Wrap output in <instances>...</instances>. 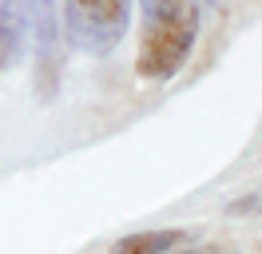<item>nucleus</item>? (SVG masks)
Returning a JSON list of instances; mask_svg holds the SVG:
<instances>
[{
	"mask_svg": "<svg viewBox=\"0 0 262 254\" xmlns=\"http://www.w3.org/2000/svg\"><path fill=\"white\" fill-rule=\"evenodd\" d=\"M199 40L195 0H151L143 4V36L135 52V72L143 79H171Z\"/></svg>",
	"mask_w": 262,
	"mask_h": 254,
	"instance_id": "obj_1",
	"label": "nucleus"
},
{
	"mask_svg": "<svg viewBox=\"0 0 262 254\" xmlns=\"http://www.w3.org/2000/svg\"><path fill=\"white\" fill-rule=\"evenodd\" d=\"M64 36L88 56H107L131 20V0H64Z\"/></svg>",
	"mask_w": 262,
	"mask_h": 254,
	"instance_id": "obj_2",
	"label": "nucleus"
},
{
	"mask_svg": "<svg viewBox=\"0 0 262 254\" xmlns=\"http://www.w3.org/2000/svg\"><path fill=\"white\" fill-rule=\"evenodd\" d=\"M0 12L20 32V40H28L36 48V56L48 60V72H52V56L60 52V32H64L56 0H0Z\"/></svg>",
	"mask_w": 262,
	"mask_h": 254,
	"instance_id": "obj_3",
	"label": "nucleus"
},
{
	"mask_svg": "<svg viewBox=\"0 0 262 254\" xmlns=\"http://www.w3.org/2000/svg\"><path fill=\"white\" fill-rule=\"evenodd\" d=\"M183 242H187L183 230H139L119 238L112 254H171V246H183Z\"/></svg>",
	"mask_w": 262,
	"mask_h": 254,
	"instance_id": "obj_4",
	"label": "nucleus"
},
{
	"mask_svg": "<svg viewBox=\"0 0 262 254\" xmlns=\"http://www.w3.org/2000/svg\"><path fill=\"white\" fill-rule=\"evenodd\" d=\"M20 52H24V40H20V32L8 24V16L0 12V72L4 68H12L20 60Z\"/></svg>",
	"mask_w": 262,
	"mask_h": 254,
	"instance_id": "obj_5",
	"label": "nucleus"
},
{
	"mask_svg": "<svg viewBox=\"0 0 262 254\" xmlns=\"http://www.w3.org/2000/svg\"><path fill=\"white\" fill-rule=\"evenodd\" d=\"M195 4H199V8H207V12H219L227 0H195Z\"/></svg>",
	"mask_w": 262,
	"mask_h": 254,
	"instance_id": "obj_6",
	"label": "nucleus"
},
{
	"mask_svg": "<svg viewBox=\"0 0 262 254\" xmlns=\"http://www.w3.org/2000/svg\"><path fill=\"white\" fill-rule=\"evenodd\" d=\"M183 254H207V250H183Z\"/></svg>",
	"mask_w": 262,
	"mask_h": 254,
	"instance_id": "obj_7",
	"label": "nucleus"
},
{
	"mask_svg": "<svg viewBox=\"0 0 262 254\" xmlns=\"http://www.w3.org/2000/svg\"><path fill=\"white\" fill-rule=\"evenodd\" d=\"M143 4H151V0H143Z\"/></svg>",
	"mask_w": 262,
	"mask_h": 254,
	"instance_id": "obj_8",
	"label": "nucleus"
}]
</instances>
